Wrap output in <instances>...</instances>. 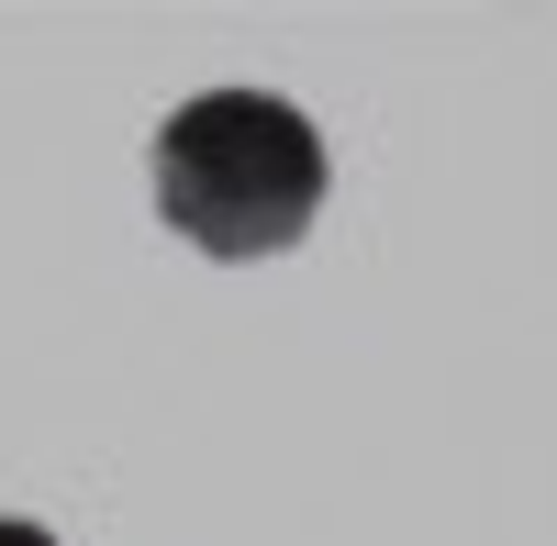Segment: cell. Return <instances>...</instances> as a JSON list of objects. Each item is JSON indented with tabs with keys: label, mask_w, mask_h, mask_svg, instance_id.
I'll return each instance as SVG.
<instances>
[{
	"label": "cell",
	"mask_w": 557,
	"mask_h": 546,
	"mask_svg": "<svg viewBox=\"0 0 557 546\" xmlns=\"http://www.w3.org/2000/svg\"><path fill=\"white\" fill-rule=\"evenodd\" d=\"M157 212L201 257H278L323 212V134L278 89H201L157 123Z\"/></svg>",
	"instance_id": "cell-1"
},
{
	"label": "cell",
	"mask_w": 557,
	"mask_h": 546,
	"mask_svg": "<svg viewBox=\"0 0 557 546\" xmlns=\"http://www.w3.org/2000/svg\"><path fill=\"white\" fill-rule=\"evenodd\" d=\"M0 546H57V535H45V524H12V513H0Z\"/></svg>",
	"instance_id": "cell-2"
}]
</instances>
